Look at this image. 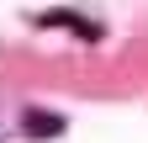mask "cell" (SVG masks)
I'll return each mask as SVG.
<instances>
[{"label": "cell", "instance_id": "7a4b0ae2", "mask_svg": "<svg viewBox=\"0 0 148 143\" xmlns=\"http://www.w3.org/2000/svg\"><path fill=\"white\" fill-rule=\"evenodd\" d=\"M21 133H27V138H58V133H64V117H53V111H27V117H21Z\"/></svg>", "mask_w": 148, "mask_h": 143}, {"label": "cell", "instance_id": "6da1fadb", "mask_svg": "<svg viewBox=\"0 0 148 143\" xmlns=\"http://www.w3.org/2000/svg\"><path fill=\"white\" fill-rule=\"evenodd\" d=\"M37 21H42V27H69V32H79V37H90V43L101 37V27H95V21H79L74 11H42Z\"/></svg>", "mask_w": 148, "mask_h": 143}]
</instances>
